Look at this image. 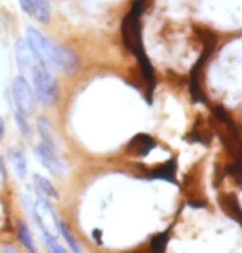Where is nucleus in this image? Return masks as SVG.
Here are the masks:
<instances>
[{
  "mask_svg": "<svg viewBox=\"0 0 242 253\" xmlns=\"http://www.w3.org/2000/svg\"><path fill=\"white\" fill-rule=\"evenodd\" d=\"M25 42L33 48V51L43 59L45 63L56 68L63 73H74L79 66V59L68 46L54 43L53 40L45 37L37 28L28 27L25 30Z\"/></svg>",
  "mask_w": 242,
  "mask_h": 253,
  "instance_id": "1",
  "label": "nucleus"
},
{
  "mask_svg": "<svg viewBox=\"0 0 242 253\" xmlns=\"http://www.w3.org/2000/svg\"><path fill=\"white\" fill-rule=\"evenodd\" d=\"M28 74L32 78V87L38 102H42L43 105H53L56 102L59 95L58 81L48 69V64L45 61L38 63Z\"/></svg>",
  "mask_w": 242,
  "mask_h": 253,
  "instance_id": "2",
  "label": "nucleus"
},
{
  "mask_svg": "<svg viewBox=\"0 0 242 253\" xmlns=\"http://www.w3.org/2000/svg\"><path fill=\"white\" fill-rule=\"evenodd\" d=\"M33 222L40 227V232L47 235H51L56 239L59 234V220L56 214H54L51 204L47 201V196L40 194L37 196V201H33Z\"/></svg>",
  "mask_w": 242,
  "mask_h": 253,
  "instance_id": "3",
  "label": "nucleus"
},
{
  "mask_svg": "<svg viewBox=\"0 0 242 253\" xmlns=\"http://www.w3.org/2000/svg\"><path fill=\"white\" fill-rule=\"evenodd\" d=\"M12 97L13 102L17 105V110L23 115H32L35 112V104H37V97H35L32 84L25 76H17L12 83Z\"/></svg>",
  "mask_w": 242,
  "mask_h": 253,
  "instance_id": "4",
  "label": "nucleus"
},
{
  "mask_svg": "<svg viewBox=\"0 0 242 253\" xmlns=\"http://www.w3.org/2000/svg\"><path fill=\"white\" fill-rule=\"evenodd\" d=\"M35 155H37L40 163H42L51 174L59 176V178H63V176L66 174V168H64L63 161L59 160L58 151L51 148V146L40 143L37 148H35Z\"/></svg>",
  "mask_w": 242,
  "mask_h": 253,
  "instance_id": "5",
  "label": "nucleus"
},
{
  "mask_svg": "<svg viewBox=\"0 0 242 253\" xmlns=\"http://www.w3.org/2000/svg\"><path fill=\"white\" fill-rule=\"evenodd\" d=\"M132 53L137 56V61L140 64V69H142V74L145 78V83H147V87H148V94H147V100L152 102V90L155 87V78H153V68L150 64V59L147 56L144 49V43H142V38H139L137 42L134 43V48H132Z\"/></svg>",
  "mask_w": 242,
  "mask_h": 253,
  "instance_id": "6",
  "label": "nucleus"
},
{
  "mask_svg": "<svg viewBox=\"0 0 242 253\" xmlns=\"http://www.w3.org/2000/svg\"><path fill=\"white\" fill-rule=\"evenodd\" d=\"M15 59H17V64L22 73H30L38 63L43 61L27 42L15 43Z\"/></svg>",
  "mask_w": 242,
  "mask_h": 253,
  "instance_id": "7",
  "label": "nucleus"
},
{
  "mask_svg": "<svg viewBox=\"0 0 242 253\" xmlns=\"http://www.w3.org/2000/svg\"><path fill=\"white\" fill-rule=\"evenodd\" d=\"M129 148L134 151L135 155L139 156H147L150 151L155 148V140L150 138L148 135L145 133H139L135 138L129 143Z\"/></svg>",
  "mask_w": 242,
  "mask_h": 253,
  "instance_id": "8",
  "label": "nucleus"
},
{
  "mask_svg": "<svg viewBox=\"0 0 242 253\" xmlns=\"http://www.w3.org/2000/svg\"><path fill=\"white\" fill-rule=\"evenodd\" d=\"M175 171H176V161L175 160H170L168 165H163L160 168L150 171L148 173V178L152 179H165V181H170L173 183L175 181Z\"/></svg>",
  "mask_w": 242,
  "mask_h": 253,
  "instance_id": "9",
  "label": "nucleus"
},
{
  "mask_svg": "<svg viewBox=\"0 0 242 253\" xmlns=\"http://www.w3.org/2000/svg\"><path fill=\"white\" fill-rule=\"evenodd\" d=\"M8 156H10V163H12L15 174H17L18 178H25V176H27V160H25L23 153L20 150H12L8 153Z\"/></svg>",
  "mask_w": 242,
  "mask_h": 253,
  "instance_id": "10",
  "label": "nucleus"
},
{
  "mask_svg": "<svg viewBox=\"0 0 242 253\" xmlns=\"http://www.w3.org/2000/svg\"><path fill=\"white\" fill-rule=\"evenodd\" d=\"M33 184H35V188H37V192H40V194H43L47 197H53V199H58L59 197L58 191L54 189L53 184L49 183L47 178H43V176L35 174L33 176Z\"/></svg>",
  "mask_w": 242,
  "mask_h": 253,
  "instance_id": "11",
  "label": "nucleus"
},
{
  "mask_svg": "<svg viewBox=\"0 0 242 253\" xmlns=\"http://www.w3.org/2000/svg\"><path fill=\"white\" fill-rule=\"evenodd\" d=\"M37 128H38L40 136H42L43 143L56 150V145H54V138H53V133H51V125H49L47 117H38V120H37Z\"/></svg>",
  "mask_w": 242,
  "mask_h": 253,
  "instance_id": "12",
  "label": "nucleus"
},
{
  "mask_svg": "<svg viewBox=\"0 0 242 253\" xmlns=\"http://www.w3.org/2000/svg\"><path fill=\"white\" fill-rule=\"evenodd\" d=\"M17 235H18V240L22 242L25 245V249H28L30 252H37V247L33 244V237H32V232L28 230V227L25 222L18 220L17 222Z\"/></svg>",
  "mask_w": 242,
  "mask_h": 253,
  "instance_id": "13",
  "label": "nucleus"
},
{
  "mask_svg": "<svg viewBox=\"0 0 242 253\" xmlns=\"http://www.w3.org/2000/svg\"><path fill=\"white\" fill-rule=\"evenodd\" d=\"M59 234H61V235L64 237V240L68 242L69 249H71L73 252H76V253L81 252V247H79V244L76 242V239L73 237L71 230H69V229H68V225L64 224V222H61V220H59Z\"/></svg>",
  "mask_w": 242,
  "mask_h": 253,
  "instance_id": "14",
  "label": "nucleus"
},
{
  "mask_svg": "<svg viewBox=\"0 0 242 253\" xmlns=\"http://www.w3.org/2000/svg\"><path fill=\"white\" fill-rule=\"evenodd\" d=\"M13 119L15 122H17L20 131H22V135L25 136V138H32V128H30V125L27 122V115H23L22 112H18V110H15L13 112Z\"/></svg>",
  "mask_w": 242,
  "mask_h": 253,
  "instance_id": "15",
  "label": "nucleus"
},
{
  "mask_svg": "<svg viewBox=\"0 0 242 253\" xmlns=\"http://www.w3.org/2000/svg\"><path fill=\"white\" fill-rule=\"evenodd\" d=\"M168 239H170V237H168L166 232L155 235L152 239V244H150V247H152L153 252H163L166 249V245H168Z\"/></svg>",
  "mask_w": 242,
  "mask_h": 253,
  "instance_id": "16",
  "label": "nucleus"
},
{
  "mask_svg": "<svg viewBox=\"0 0 242 253\" xmlns=\"http://www.w3.org/2000/svg\"><path fill=\"white\" fill-rule=\"evenodd\" d=\"M43 239H45V245L48 247V250L51 252V253H64V252H66V249L59 245L58 242H56V239H54V237L43 234Z\"/></svg>",
  "mask_w": 242,
  "mask_h": 253,
  "instance_id": "17",
  "label": "nucleus"
},
{
  "mask_svg": "<svg viewBox=\"0 0 242 253\" xmlns=\"http://www.w3.org/2000/svg\"><path fill=\"white\" fill-rule=\"evenodd\" d=\"M226 174H229V176H233V178L238 181V184L242 188V168H241V165H228L226 166Z\"/></svg>",
  "mask_w": 242,
  "mask_h": 253,
  "instance_id": "18",
  "label": "nucleus"
},
{
  "mask_svg": "<svg viewBox=\"0 0 242 253\" xmlns=\"http://www.w3.org/2000/svg\"><path fill=\"white\" fill-rule=\"evenodd\" d=\"M213 114L216 115V119L221 120V122H223L224 125L229 124V122H233V120H231V117H229L228 114H226V110L221 107V105H214V107H213Z\"/></svg>",
  "mask_w": 242,
  "mask_h": 253,
  "instance_id": "19",
  "label": "nucleus"
},
{
  "mask_svg": "<svg viewBox=\"0 0 242 253\" xmlns=\"http://www.w3.org/2000/svg\"><path fill=\"white\" fill-rule=\"evenodd\" d=\"M33 2H35V0H18V3H20V7H22V10L27 15H30V17L33 15Z\"/></svg>",
  "mask_w": 242,
  "mask_h": 253,
  "instance_id": "20",
  "label": "nucleus"
},
{
  "mask_svg": "<svg viewBox=\"0 0 242 253\" xmlns=\"http://www.w3.org/2000/svg\"><path fill=\"white\" fill-rule=\"evenodd\" d=\"M188 204L191 207H196V209H199V207H206V202H194V201H190Z\"/></svg>",
  "mask_w": 242,
  "mask_h": 253,
  "instance_id": "21",
  "label": "nucleus"
},
{
  "mask_svg": "<svg viewBox=\"0 0 242 253\" xmlns=\"http://www.w3.org/2000/svg\"><path fill=\"white\" fill-rule=\"evenodd\" d=\"M3 135H5V124H3V119L0 117V141H2Z\"/></svg>",
  "mask_w": 242,
  "mask_h": 253,
  "instance_id": "22",
  "label": "nucleus"
},
{
  "mask_svg": "<svg viewBox=\"0 0 242 253\" xmlns=\"http://www.w3.org/2000/svg\"><path fill=\"white\" fill-rule=\"evenodd\" d=\"M0 171H2V174H3V166H2V163H0Z\"/></svg>",
  "mask_w": 242,
  "mask_h": 253,
  "instance_id": "23",
  "label": "nucleus"
}]
</instances>
